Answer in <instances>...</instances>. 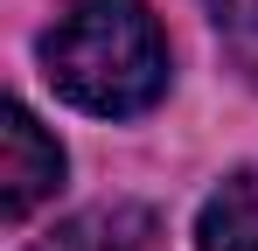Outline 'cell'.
Returning <instances> with one entry per match:
<instances>
[{
    "mask_svg": "<svg viewBox=\"0 0 258 251\" xmlns=\"http://www.w3.org/2000/svg\"><path fill=\"white\" fill-rule=\"evenodd\" d=\"M56 98L98 119H133L168 91V42L147 0H70L42 35Z\"/></svg>",
    "mask_w": 258,
    "mask_h": 251,
    "instance_id": "cell-1",
    "label": "cell"
},
{
    "mask_svg": "<svg viewBox=\"0 0 258 251\" xmlns=\"http://www.w3.org/2000/svg\"><path fill=\"white\" fill-rule=\"evenodd\" d=\"M56 189H63V147L35 126L28 105L7 98V112H0V216L21 223V216L35 203H49Z\"/></svg>",
    "mask_w": 258,
    "mask_h": 251,
    "instance_id": "cell-2",
    "label": "cell"
},
{
    "mask_svg": "<svg viewBox=\"0 0 258 251\" xmlns=\"http://www.w3.org/2000/svg\"><path fill=\"white\" fill-rule=\"evenodd\" d=\"M28 251H161V216L147 203H98V209L63 216Z\"/></svg>",
    "mask_w": 258,
    "mask_h": 251,
    "instance_id": "cell-3",
    "label": "cell"
},
{
    "mask_svg": "<svg viewBox=\"0 0 258 251\" xmlns=\"http://www.w3.org/2000/svg\"><path fill=\"white\" fill-rule=\"evenodd\" d=\"M203 251H258V167H237L196 216Z\"/></svg>",
    "mask_w": 258,
    "mask_h": 251,
    "instance_id": "cell-4",
    "label": "cell"
},
{
    "mask_svg": "<svg viewBox=\"0 0 258 251\" xmlns=\"http://www.w3.org/2000/svg\"><path fill=\"white\" fill-rule=\"evenodd\" d=\"M210 7V28L230 56V70L258 91V0H203Z\"/></svg>",
    "mask_w": 258,
    "mask_h": 251,
    "instance_id": "cell-5",
    "label": "cell"
}]
</instances>
